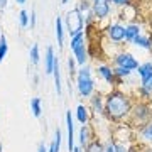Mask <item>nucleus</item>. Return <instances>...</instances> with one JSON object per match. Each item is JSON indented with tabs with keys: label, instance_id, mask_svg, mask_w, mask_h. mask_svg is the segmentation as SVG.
I'll list each match as a JSON object with an SVG mask.
<instances>
[{
	"label": "nucleus",
	"instance_id": "f257e3e1",
	"mask_svg": "<svg viewBox=\"0 0 152 152\" xmlns=\"http://www.w3.org/2000/svg\"><path fill=\"white\" fill-rule=\"evenodd\" d=\"M132 107L134 100L118 88H113L105 95V117L112 124H127Z\"/></svg>",
	"mask_w": 152,
	"mask_h": 152
},
{
	"label": "nucleus",
	"instance_id": "f03ea898",
	"mask_svg": "<svg viewBox=\"0 0 152 152\" xmlns=\"http://www.w3.org/2000/svg\"><path fill=\"white\" fill-rule=\"evenodd\" d=\"M152 120V102H145V100H139L134 102L132 107L130 117L127 120V124L130 125L132 129H140L144 125H147Z\"/></svg>",
	"mask_w": 152,
	"mask_h": 152
},
{
	"label": "nucleus",
	"instance_id": "7ed1b4c3",
	"mask_svg": "<svg viewBox=\"0 0 152 152\" xmlns=\"http://www.w3.org/2000/svg\"><path fill=\"white\" fill-rule=\"evenodd\" d=\"M76 90L85 98H90L95 93V90H96V85H95V80H93V75H91V68L88 64L81 66L78 69V75H76Z\"/></svg>",
	"mask_w": 152,
	"mask_h": 152
},
{
	"label": "nucleus",
	"instance_id": "20e7f679",
	"mask_svg": "<svg viewBox=\"0 0 152 152\" xmlns=\"http://www.w3.org/2000/svg\"><path fill=\"white\" fill-rule=\"evenodd\" d=\"M71 53H73V58L76 59V64L78 66H85L88 63V58H90V53H88V44H86V36L85 32L76 34L75 37H71Z\"/></svg>",
	"mask_w": 152,
	"mask_h": 152
},
{
	"label": "nucleus",
	"instance_id": "39448f33",
	"mask_svg": "<svg viewBox=\"0 0 152 152\" xmlns=\"http://www.w3.org/2000/svg\"><path fill=\"white\" fill-rule=\"evenodd\" d=\"M64 26H66V32L69 37H75L76 34L83 32V27H85V20H83L81 12L78 9H73L66 14L64 19Z\"/></svg>",
	"mask_w": 152,
	"mask_h": 152
},
{
	"label": "nucleus",
	"instance_id": "423d86ee",
	"mask_svg": "<svg viewBox=\"0 0 152 152\" xmlns=\"http://www.w3.org/2000/svg\"><path fill=\"white\" fill-rule=\"evenodd\" d=\"M113 64L115 66H122V68H127L130 71H137L139 68V61L135 59V56L132 53H127V51H120L113 56Z\"/></svg>",
	"mask_w": 152,
	"mask_h": 152
},
{
	"label": "nucleus",
	"instance_id": "0eeeda50",
	"mask_svg": "<svg viewBox=\"0 0 152 152\" xmlns=\"http://www.w3.org/2000/svg\"><path fill=\"white\" fill-rule=\"evenodd\" d=\"M96 73L105 83H108L110 86H112V90H113V88H118L120 85L125 81V80H122V78H117V76H115L113 68H110L108 64H98Z\"/></svg>",
	"mask_w": 152,
	"mask_h": 152
},
{
	"label": "nucleus",
	"instance_id": "6e6552de",
	"mask_svg": "<svg viewBox=\"0 0 152 152\" xmlns=\"http://www.w3.org/2000/svg\"><path fill=\"white\" fill-rule=\"evenodd\" d=\"M105 34H107V39L110 42L120 44L125 41V26L120 24V22H113V24H108L107 29H105Z\"/></svg>",
	"mask_w": 152,
	"mask_h": 152
},
{
	"label": "nucleus",
	"instance_id": "1a4fd4ad",
	"mask_svg": "<svg viewBox=\"0 0 152 152\" xmlns=\"http://www.w3.org/2000/svg\"><path fill=\"white\" fill-rule=\"evenodd\" d=\"M91 12L96 22L107 20L110 12H112V5H110L108 0H95V2H91Z\"/></svg>",
	"mask_w": 152,
	"mask_h": 152
},
{
	"label": "nucleus",
	"instance_id": "9d476101",
	"mask_svg": "<svg viewBox=\"0 0 152 152\" xmlns=\"http://www.w3.org/2000/svg\"><path fill=\"white\" fill-rule=\"evenodd\" d=\"M90 110H91V113L95 115H105V95L100 91H95L90 96Z\"/></svg>",
	"mask_w": 152,
	"mask_h": 152
},
{
	"label": "nucleus",
	"instance_id": "9b49d317",
	"mask_svg": "<svg viewBox=\"0 0 152 152\" xmlns=\"http://www.w3.org/2000/svg\"><path fill=\"white\" fill-rule=\"evenodd\" d=\"M66 129H68V151L73 152L75 149V120L71 110H66Z\"/></svg>",
	"mask_w": 152,
	"mask_h": 152
},
{
	"label": "nucleus",
	"instance_id": "f8f14e48",
	"mask_svg": "<svg viewBox=\"0 0 152 152\" xmlns=\"http://www.w3.org/2000/svg\"><path fill=\"white\" fill-rule=\"evenodd\" d=\"M56 59H58V56L54 54V48H53V46H48L46 54H44V73H46V75H53Z\"/></svg>",
	"mask_w": 152,
	"mask_h": 152
},
{
	"label": "nucleus",
	"instance_id": "ddd939ff",
	"mask_svg": "<svg viewBox=\"0 0 152 152\" xmlns=\"http://www.w3.org/2000/svg\"><path fill=\"white\" fill-rule=\"evenodd\" d=\"M140 34H142L140 24H137V22H129V24L125 26V42L132 44V41H134L137 36H140Z\"/></svg>",
	"mask_w": 152,
	"mask_h": 152
},
{
	"label": "nucleus",
	"instance_id": "4468645a",
	"mask_svg": "<svg viewBox=\"0 0 152 152\" xmlns=\"http://www.w3.org/2000/svg\"><path fill=\"white\" fill-rule=\"evenodd\" d=\"M137 75L140 76V85L142 86H145L147 83L151 81V78H152V63L151 61L142 63V64L137 68Z\"/></svg>",
	"mask_w": 152,
	"mask_h": 152
},
{
	"label": "nucleus",
	"instance_id": "2eb2a0df",
	"mask_svg": "<svg viewBox=\"0 0 152 152\" xmlns=\"http://www.w3.org/2000/svg\"><path fill=\"white\" fill-rule=\"evenodd\" d=\"M76 118H78V122L81 125H88V122L91 118V110H90V107L88 105H83V103L78 105L76 107Z\"/></svg>",
	"mask_w": 152,
	"mask_h": 152
},
{
	"label": "nucleus",
	"instance_id": "dca6fc26",
	"mask_svg": "<svg viewBox=\"0 0 152 152\" xmlns=\"http://www.w3.org/2000/svg\"><path fill=\"white\" fill-rule=\"evenodd\" d=\"M132 44L137 46V48L152 51V36H151V34H144V32H142L140 36H137V37L132 41Z\"/></svg>",
	"mask_w": 152,
	"mask_h": 152
},
{
	"label": "nucleus",
	"instance_id": "f3484780",
	"mask_svg": "<svg viewBox=\"0 0 152 152\" xmlns=\"http://www.w3.org/2000/svg\"><path fill=\"white\" fill-rule=\"evenodd\" d=\"M93 139H95V137H93L91 127H90V125H83L81 130H80V145H81V149H85Z\"/></svg>",
	"mask_w": 152,
	"mask_h": 152
},
{
	"label": "nucleus",
	"instance_id": "a211bd4d",
	"mask_svg": "<svg viewBox=\"0 0 152 152\" xmlns=\"http://www.w3.org/2000/svg\"><path fill=\"white\" fill-rule=\"evenodd\" d=\"M54 27H56V39H58V46L63 48L64 46V22L59 15L56 17V22H54Z\"/></svg>",
	"mask_w": 152,
	"mask_h": 152
},
{
	"label": "nucleus",
	"instance_id": "6ab92c4d",
	"mask_svg": "<svg viewBox=\"0 0 152 152\" xmlns=\"http://www.w3.org/2000/svg\"><path fill=\"white\" fill-rule=\"evenodd\" d=\"M53 76H54V86H56V93H58V96H61V93H63V85H61V66H59V59H56V63H54V69H53Z\"/></svg>",
	"mask_w": 152,
	"mask_h": 152
},
{
	"label": "nucleus",
	"instance_id": "aec40b11",
	"mask_svg": "<svg viewBox=\"0 0 152 152\" xmlns=\"http://www.w3.org/2000/svg\"><path fill=\"white\" fill-rule=\"evenodd\" d=\"M31 112L36 118H41V115H42V100L39 96H34L31 100Z\"/></svg>",
	"mask_w": 152,
	"mask_h": 152
},
{
	"label": "nucleus",
	"instance_id": "412c9836",
	"mask_svg": "<svg viewBox=\"0 0 152 152\" xmlns=\"http://www.w3.org/2000/svg\"><path fill=\"white\" fill-rule=\"evenodd\" d=\"M29 58H31V63L34 66L39 64V61H41V49H39V44L34 42L31 46V51H29Z\"/></svg>",
	"mask_w": 152,
	"mask_h": 152
},
{
	"label": "nucleus",
	"instance_id": "4be33fe9",
	"mask_svg": "<svg viewBox=\"0 0 152 152\" xmlns=\"http://www.w3.org/2000/svg\"><path fill=\"white\" fill-rule=\"evenodd\" d=\"M48 149H49V152H59V149H61V130L59 129L54 130V139L51 140V145Z\"/></svg>",
	"mask_w": 152,
	"mask_h": 152
},
{
	"label": "nucleus",
	"instance_id": "5701e85b",
	"mask_svg": "<svg viewBox=\"0 0 152 152\" xmlns=\"http://www.w3.org/2000/svg\"><path fill=\"white\" fill-rule=\"evenodd\" d=\"M85 152H105V145L98 139H93L86 147H85Z\"/></svg>",
	"mask_w": 152,
	"mask_h": 152
},
{
	"label": "nucleus",
	"instance_id": "b1692460",
	"mask_svg": "<svg viewBox=\"0 0 152 152\" xmlns=\"http://www.w3.org/2000/svg\"><path fill=\"white\" fill-rule=\"evenodd\" d=\"M139 134H140V137L144 140H152V120L147 125H144V127L139 129Z\"/></svg>",
	"mask_w": 152,
	"mask_h": 152
},
{
	"label": "nucleus",
	"instance_id": "393cba45",
	"mask_svg": "<svg viewBox=\"0 0 152 152\" xmlns=\"http://www.w3.org/2000/svg\"><path fill=\"white\" fill-rule=\"evenodd\" d=\"M113 73L117 78H122V80H127V78H130L132 73L134 71L127 69V68H122V66H113Z\"/></svg>",
	"mask_w": 152,
	"mask_h": 152
},
{
	"label": "nucleus",
	"instance_id": "a878e982",
	"mask_svg": "<svg viewBox=\"0 0 152 152\" xmlns=\"http://www.w3.org/2000/svg\"><path fill=\"white\" fill-rule=\"evenodd\" d=\"M7 53H9V42H7V37L2 34L0 36V63L5 59Z\"/></svg>",
	"mask_w": 152,
	"mask_h": 152
},
{
	"label": "nucleus",
	"instance_id": "bb28decb",
	"mask_svg": "<svg viewBox=\"0 0 152 152\" xmlns=\"http://www.w3.org/2000/svg\"><path fill=\"white\" fill-rule=\"evenodd\" d=\"M78 10L81 12V15H85L86 12L91 10V0H80L78 2V7H76Z\"/></svg>",
	"mask_w": 152,
	"mask_h": 152
},
{
	"label": "nucleus",
	"instance_id": "cd10ccee",
	"mask_svg": "<svg viewBox=\"0 0 152 152\" xmlns=\"http://www.w3.org/2000/svg\"><path fill=\"white\" fill-rule=\"evenodd\" d=\"M19 24H20L22 29L29 27V12L26 10V9H22V10L19 12Z\"/></svg>",
	"mask_w": 152,
	"mask_h": 152
},
{
	"label": "nucleus",
	"instance_id": "c85d7f7f",
	"mask_svg": "<svg viewBox=\"0 0 152 152\" xmlns=\"http://www.w3.org/2000/svg\"><path fill=\"white\" fill-rule=\"evenodd\" d=\"M112 145H113V151H115V152H130V147L127 145L125 142L112 140Z\"/></svg>",
	"mask_w": 152,
	"mask_h": 152
},
{
	"label": "nucleus",
	"instance_id": "c756f323",
	"mask_svg": "<svg viewBox=\"0 0 152 152\" xmlns=\"http://www.w3.org/2000/svg\"><path fill=\"white\" fill-rule=\"evenodd\" d=\"M68 69H69V78H76L78 69H76V59L73 58V56L68 58Z\"/></svg>",
	"mask_w": 152,
	"mask_h": 152
},
{
	"label": "nucleus",
	"instance_id": "7c9ffc66",
	"mask_svg": "<svg viewBox=\"0 0 152 152\" xmlns=\"http://www.w3.org/2000/svg\"><path fill=\"white\" fill-rule=\"evenodd\" d=\"M132 149L135 152H152V147L151 145H145V144H139V145H132Z\"/></svg>",
	"mask_w": 152,
	"mask_h": 152
},
{
	"label": "nucleus",
	"instance_id": "2f4dec72",
	"mask_svg": "<svg viewBox=\"0 0 152 152\" xmlns=\"http://www.w3.org/2000/svg\"><path fill=\"white\" fill-rule=\"evenodd\" d=\"M108 2L117 7H127L129 4H132V0H108Z\"/></svg>",
	"mask_w": 152,
	"mask_h": 152
},
{
	"label": "nucleus",
	"instance_id": "473e14b6",
	"mask_svg": "<svg viewBox=\"0 0 152 152\" xmlns=\"http://www.w3.org/2000/svg\"><path fill=\"white\" fill-rule=\"evenodd\" d=\"M29 26L31 27H36V10H31V14H29Z\"/></svg>",
	"mask_w": 152,
	"mask_h": 152
},
{
	"label": "nucleus",
	"instance_id": "72a5a7b5",
	"mask_svg": "<svg viewBox=\"0 0 152 152\" xmlns=\"http://www.w3.org/2000/svg\"><path fill=\"white\" fill-rule=\"evenodd\" d=\"M37 152H49V149L46 145H44V142H39L37 145Z\"/></svg>",
	"mask_w": 152,
	"mask_h": 152
},
{
	"label": "nucleus",
	"instance_id": "f704fd0d",
	"mask_svg": "<svg viewBox=\"0 0 152 152\" xmlns=\"http://www.w3.org/2000/svg\"><path fill=\"white\" fill-rule=\"evenodd\" d=\"M105 152H115V151H113V145H112V142L105 145Z\"/></svg>",
	"mask_w": 152,
	"mask_h": 152
},
{
	"label": "nucleus",
	"instance_id": "c9c22d12",
	"mask_svg": "<svg viewBox=\"0 0 152 152\" xmlns=\"http://www.w3.org/2000/svg\"><path fill=\"white\" fill-rule=\"evenodd\" d=\"M7 2H9V0H0V10H4L7 7Z\"/></svg>",
	"mask_w": 152,
	"mask_h": 152
},
{
	"label": "nucleus",
	"instance_id": "e433bc0d",
	"mask_svg": "<svg viewBox=\"0 0 152 152\" xmlns=\"http://www.w3.org/2000/svg\"><path fill=\"white\" fill-rule=\"evenodd\" d=\"M147 26H149V29L152 31V14L149 17H147Z\"/></svg>",
	"mask_w": 152,
	"mask_h": 152
},
{
	"label": "nucleus",
	"instance_id": "4c0bfd02",
	"mask_svg": "<svg viewBox=\"0 0 152 152\" xmlns=\"http://www.w3.org/2000/svg\"><path fill=\"white\" fill-rule=\"evenodd\" d=\"M73 152H83L81 145H75V149H73Z\"/></svg>",
	"mask_w": 152,
	"mask_h": 152
},
{
	"label": "nucleus",
	"instance_id": "58836bf2",
	"mask_svg": "<svg viewBox=\"0 0 152 152\" xmlns=\"http://www.w3.org/2000/svg\"><path fill=\"white\" fill-rule=\"evenodd\" d=\"M145 86H147V88H149V90H151V91H152V78H151V81H149V83H147V85H145Z\"/></svg>",
	"mask_w": 152,
	"mask_h": 152
},
{
	"label": "nucleus",
	"instance_id": "ea45409f",
	"mask_svg": "<svg viewBox=\"0 0 152 152\" xmlns=\"http://www.w3.org/2000/svg\"><path fill=\"white\" fill-rule=\"evenodd\" d=\"M15 2H17V4H20V5H22V4H26L27 0H15Z\"/></svg>",
	"mask_w": 152,
	"mask_h": 152
},
{
	"label": "nucleus",
	"instance_id": "a19ab883",
	"mask_svg": "<svg viewBox=\"0 0 152 152\" xmlns=\"http://www.w3.org/2000/svg\"><path fill=\"white\" fill-rule=\"evenodd\" d=\"M68 2H69V0H61V4H63V5H64V4H68Z\"/></svg>",
	"mask_w": 152,
	"mask_h": 152
},
{
	"label": "nucleus",
	"instance_id": "79ce46f5",
	"mask_svg": "<svg viewBox=\"0 0 152 152\" xmlns=\"http://www.w3.org/2000/svg\"><path fill=\"white\" fill-rule=\"evenodd\" d=\"M2 151H4V149H2V144H0V152H2Z\"/></svg>",
	"mask_w": 152,
	"mask_h": 152
},
{
	"label": "nucleus",
	"instance_id": "37998d69",
	"mask_svg": "<svg viewBox=\"0 0 152 152\" xmlns=\"http://www.w3.org/2000/svg\"><path fill=\"white\" fill-rule=\"evenodd\" d=\"M130 152H135V151H134V149H132V147H130Z\"/></svg>",
	"mask_w": 152,
	"mask_h": 152
},
{
	"label": "nucleus",
	"instance_id": "c03bdc74",
	"mask_svg": "<svg viewBox=\"0 0 152 152\" xmlns=\"http://www.w3.org/2000/svg\"><path fill=\"white\" fill-rule=\"evenodd\" d=\"M0 36H2V32H0Z\"/></svg>",
	"mask_w": 152,
	"mask_h": 152
},
{
	"label": "nucleus",
	"instance_id": "a18cd8bd",
	"mask_svg": "<svg viewBox=\"0 0 152 152\" xmlns=\"http://www.w3.org/2000/svg\"><path fill=\"white\" fill-rule=\"evenodd\" d=\"M91 2H95V0H91Z\"/></svg>",
	"mask_w": 152,
	"mask_h": 152
}]
</instances>
